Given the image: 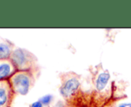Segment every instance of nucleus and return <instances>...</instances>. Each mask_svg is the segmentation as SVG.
I'll return each instance as SVG.
<instances>
[{
  "label": "nucleus",
  "mask_w": 131,
  "mask_h": 107,
  "mask_svg": "<svg viewBox=\"0 0 131 107\" xmlns=\"http://www.w3.org/2000/svg\"><path fill=\"white\" fill-rule=\"evenodd\" d=\"M13 63L18 68H23L28 63L27 53L22 49H16L12 53Z\"/></svg>",
  "instance_id": "3"
},
{
  "label": "nucleus",
  "mask_w": 131,
  "mask_h": 107,
  "mask_svg": "<svg viewBox=\"0 0 131 107\" xmlns=\"http://www.w3.org/2000/svg\"><path fill=\"white\" fill-rule=\"evenodd\" d=\"M52 99H53V97H52V95H50V94H47V95H46L42 96L39 100L41 101V102L42 103V105H49L52 102Z\"/></svg>",
  "instance_id": "8"
},
{
  "label": "nucleus",
  "mask_w": 131,
  "mask_h": 107,
  "mask_svg": "<svg viewBox=\"0 0 131 107\" xmlns=\"http://www.w3.org/2000/svg\"><path fill=\"white\" fill-rule=\"evenodd\" d=\"M30 107H43V105L41 102V101L39 100V101H36V102H34L33 103H32Z\"/></svg>",
  "instance_id": "9"
},
{
  "label": "nucleus",
  "mask_w": 131,
  "mask_h": 107,
  "mask_svg": "<svg viewBox=\"0 0 131 107\" xmlns=\"http://www.w3.org/2000/svg\"><path fill=\"white\" fill-rule=\"evenodd\" d=\"M118 107H131V102H123L119 104Z\"/></svg>",
  "instance_id": "10"
},
{
  "label": "nucleus",
  "mask_w": 131,
  "mask_h": 107,
  "mask_svg": "<svg viewBox=\"0 0 131 107\" xmlns=\"http://www.w3.org/2000/svg\"><path fill=\"white\" fill-rule=\"evenodd\" d=\"M11 53L9 47L6 43H0V59H6Z\"/></svg>",
  "instance_id": "6"
},
{
  "label": "nucleus",
  "mask_w": 131,
  "mask_h": 107,
  "mask_svg": "<svg viewBox=\"0 0 131 107\" xmlns=\"http://www.w3.org/2000/svg\"><path fill=\"white\" fill-rule=\"evenodd\" d=\"M110 79V74L108 71H104L100 73L95 82V87L98 92H102L107 86Z\"/></svg>",
  "instance_id": "4"
},
{
  "label": "nucleus",
  "mask_w": 131,
  "mask_h": 107,
  "mask_svg": "<svg viewBox=\"0 0 131 107\" xmlns=\"http://www.w3.org/2000/svg\"><path fill=\"white\" fill-rule=\"evenodd\" d=\"M8 99L6 91L4 88H0V107L4 105Z\"/></svg>",
  "instance_id": "7"
},
{
  "label": "nucleus",
  "mask_w": 131,
  "mask_h": 107,
  "mask_svg": "<svg viewBox=\"0 0 131 107\" xmlns=\"http://www.w3.org/2000/svg\"><path fill=\"white\" fill-rule=\"evenodd\" d=\"M80 86L79 79L75 76H70L64 79L59 88V92L65 99H70L77 93Z\"/></svg>",
  "instance_id": "1"
},
{
  "label": "nucleus",
  "mask_w": 131,
  "mask_h": 107,
  "mask_svg": "<svg viewBox=\"0 0 131 107\" xmlns=\"http://www.w3.org/2000/svg\"><path fill=\"white\" fill-rule=\"evenodd\" d=\"M12 83L13 88L17 93L25 95L29 92L31 85V80L27 74L19 73L13 77Z\"/></svg>",
  "instance_id": "2"
},
{
  "label": "nucleus",
  "mask_w": 131,
  "mask_h": 107,
  "mask_svg": "<svg viewBox=\"0 0 131 107\" xmlns=\"http://www.w3.org/2000/svg\"><path fill=\"white\" fill-rule=\"evenodd\" d=\"M12 72V66L7 62L0 63V81L9 77Z\"/></svg>",
  "instance_id": "5"
}]
</instances>
